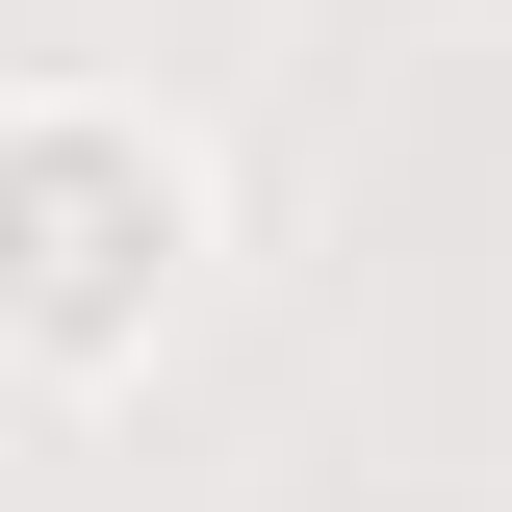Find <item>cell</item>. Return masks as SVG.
I'll use <instances>...</instances> for the list:
<instances>
[{
  "instance_id": "cell-1",
  "label": "cell",
  "mask_w": 512,
  "mask_h": 512,
  "mask_svg": "<svg viewBox=\"0 0 512 512\" xmlns=\"http://www.w3.org/2000/svg\"><path fill=\"white\" fill-rule=\"evenodd\" d=\"M128 256H154V180H128V154H0V282H26L52 333L128 308Z\"/></svg>"
}]
</instances>
